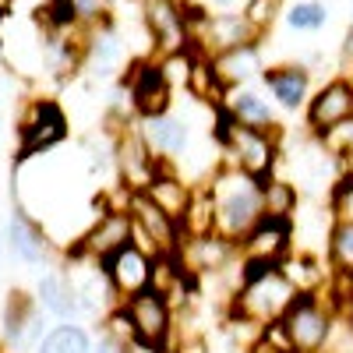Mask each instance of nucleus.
<instances>
[{
    "label": "nucleus",
    "mask_w": 353,
    "mask_h": 353,
    "mask_svg": "<svg viewBox=\"0 0 353 353\" xmlns=\"http://www.w3.org/2000/svg\"><path fill=\"white\" fill-rule=\"evenodd\" d=\"M46 321L36 304V293H25L18 286L8 290L4 307H0V346L18 353V350H36L46 336Z\"/></svg>",
    "instance_id": "15"
},
{
    "label": "nucleus",
    "mask_w": 353,
    "mask_h": 353,
    "mask_svg": "<svg viewBox=\"0 0 353 353\" xmlns=\"http://www.w3.org/2000/svg\"><path fill=\"white\" fill-rule=\"evenodd\" d=\"M325 145L339 156V163H343V170H350L353 173V121L346 124V128H339L332 138H325Z\"/></svg>",
    "instance_id": "31"
},
{
    "label": "nucleus",
    "mask_w": 353,
    "mask_h": 353,
    "mask_svg": "<svg viewBox=\"0 0 353 353\" xmlns=\"http://www.w3.org/2000/svg\"><path fill=\"white\" fill-rule=\"evenodd\" d=\"M121 81L131 96L134 117H152V113L173 110V85L163 74L159 57H141V61H134Z\"/></svg>",
    "instance_id": "18"
},
{
    "label": "nucleus",
    "mask_w": 353,
    "mask_h": 353,
    "mask_svg": "<svg viewBox=\"0 0 353 353\" xmlns=\"http://www.w3.org/2000/svg\"><path fill=\"white\" fill-rule=\"evenodd\" d=\"M339 329V311L332 301V283L321 290H304L286 307V314L261 336L283 353H329Z\"/></svg>",
    "instance_id": "1"
},
{
    "label": "nucleus",
    "mask_w": 353,
    "mask_h": 353,
    "mask_svg": "<svg viewBox=\"0 0 353 353\" xmlns=\"http://www.w3.org/2000/svg\"><path fill=\"white\" fill-rule=\"evenodd\" d=\"M261 201H265V216H276V219H297L301 201H304V191H301V188L279 170L276 176H269V181L261 184Z\"/></svg>",
    "instance_id": "26"
},
{
    "label": "nucleus",
    "mask_w": 353,
    "mask_h": 353,
    "mask_svg": "<svg viewBox=\"0 0 353 353\" xmlns=\"http://www.w3.org/2000/svg\"><path fill=\"white\" fill-rule=\"evenodd\" d=\"M297 283L286 276L283 265H244L241 286L226 301L223 318L244 321V325L265 332L286 314V307L297 301Z\"/></svg>",
    "instance_id": "3"
},
{
    "label": "nucleus",
    "mask_w": 353,
    "mask_h": 353,
    "mask_svg": "<svg viewBox=\"0 0 353 353\" xmlns=\"http://www.w3.org/2000/svg\"><path fill=\"white\" fill-rule=\"evenodd\" d=\"M141 21L152 43V57H173L191 50L188 0H141Z\"/></svg>",
    "instance_id": "12"
},
{
    "label": "nucleus",
    "mask_w": 353,
    "mask_h": 353,
    "mask_svg": "<svg viewBox=\"0 0 353 353\" xmlns=\"http://www.w3.org/2000/svg\"><path fill=\"white\" fill-rule=\"evenodd\" d=\"M176 261H181V269L201 286L209 279H219V276H230L241 269V248L237 241L223 237V233L209 230V233H191V237H184V248L181 254H176Z\"/></svg>",
    "instance_id": "8"
},
{
    "label": "nucleus",
    "mask_w": 353,
    "mask_h": 353,
    "mask_svg": "<svg viewBox=\"0 0 353 353\" xmlns=\"http://www.w3.org/2000/svg\"><path fill=\"white\" fill-rule=\"evenodd\" d=\"M4 244L21 265H28V269H50L57 261V254H61V248L50 237L46 223L36 219L25 205H14L11 209L8 226H4Z\"/></svg>",
    "instance_id": "13"
},
{
    "label": "nucleus",
    "mask_w": 353,
    "mask_h": 353,
    "mask_svg": "<svg viewBox=\"0 0 353 353\" xmlns=\"http://www.w3.org/2000/svg\"><path fill=\"white\" fill-rule=\"evenodd\" d=\"M92 353H141V350H138V346H124V343H113V339H106V336H96Z\"/></svg>",
    "instance_id": "33"
},
{
    "label": "nucleus",
    "mask_w": 353,
    "mask_h": 353,
    "mask_svg": "<svg viewBox=\"0 0 353 353\" xmlns=\"http://www.w3.org/2000/svg\"><path fill=\"white\" fill-rule=\"evenodd\" d=\"M128 212H131V223H134V241L145 251H152L156 258H176L181 254L184 226L176 223L173 216H166L145 191L128 198Z\"/></svg>",
    "instance_id": "11"
},
{
    "label": "nucleus",
    "mask_w": 353,
    "mask_h": 353,
    "mask_svg": "<svg viewBox=\"0 0 353 353\" xmlns=\"http://www.w3.org/2000/svg\"><path fill=\"white\" fill-rule=\"evenodd\" d=\"M325 209H329L332 219H353V173H350V170H343L339 181L329 188Z\"/></svg>",
    "instance_id": "29"
},
{
    "label": "nucleus",
    "mask_w": 353,
    "mask_h": 353,
    "mask_svg": "<svg viewBox=\"0 0 353 353\" xmlns=\"http://www.w3.org/2000/svg\"><path fill=\"white\" fill-rule=\"evenodd\" d=\"M0 134H4V106H0Z\"/></svg>",
    "instance_id": "36"
},
{
    "label": "nucleus",
    "mask_w": 353,
    "mask_h": 353,
    "mask_svg": "<svg viewBox=\"0 0 353 353\" xmlns=\"http://www.w3.org/2000/svg\"><path fill=\"white\" fill-rule=\"evenodd\" d=\"M329 272L336 283L353 279V219H332L325 233V248H321Z\"/></svg>",
    "instance_id": "25"
},
{
    "label": "nucleus",
    "mask_w": 353,
    "mask_h": 353,
    "mask_svg": "<svg viewBox=\"0 0 353 353\" xmlns=\"http://www.w3.org/2000/svg\"><path fill=\"white\" fill-rule=\"evenodd\" d=\"M339 64H343V74H346V71H353V21L346 25L343 43H339Z\"/></svg>",
    "instance_id": "32"
},
{
    "label": "nucleus",
    "mask_w": 353,
    "mask_h": 353,
    "mask_svg": "<svg viewBox=\"0 0 353 353\" xmlns=\"http://www.w3.org/2000/svg\"><path fill=\"white\" fill-rule=\"evenodd\" d=\"M350 121H353V78L336 74L311 92V99L304 106V128L311 138L325 141Z\"/></svg>",
    "instance_id": "10"
},
{
    "label": "nucleus",
    "mask_w": 353,
    "mask_h": 353,
    "mask_svg": "<svg viewBox=\"0 0 353 353\" xmlns=\"http://www.w3.org/2000/svg\"><path fill=\"white\" fill-rule=\"evenodd\" d=\"M145 194H149L166 216H173L176 223L184 226V216H188L191 201H194V194H198V184H191L176 166H163L159 176L149 184V191H145Z\"/></svg>",
    "instance_id": "24"
},
{
    "label": "nucleus",
    "mask_w": 353,
    "mask_h": 353,
    "mask_svg": "<svg viewBox=\"0 0 353 353\" xmlns=\"http://www.w3.org/2000/svg\"><path fill=\"white\" fill-rule=\"evenodd\" d=\"M124 64V43L117 36L113 21L96 25L85 32V71L92 78H113Z\"/></svg>",
    "instance_id": "23"
},
{
    "label": "nucleus",
    "mask_w": 353,
    "mask_h": 353,
    "mask_svg": "<svg viewBox=\"0 0 353 353\" xmlns=\"http://www.w3.org/2000/svg\"><path fill=\"white\" fill-rule=\"evenodd\" d=\"M212 145L219 152V163L241 170L258 181H269L283 170V149H286V131H261L248 128L219 106H212Z\"/></svg>",
    "instance_id": "2"
},
{
    "label": "nucleus",
    "mask_w": 353,
    "mask_h": 353,
    "mask_svg": "<svg viewBox=\"0 0 353 353\" xmlns=\"http://www.w3.org/2000/svg\"><path fill=\"white\" fill-rule=\"evenodd\" d=\"M68 138V113L57 99H28L18 117V163L53 152Z\"/></svg>",
    "instance_id": "7"
},
{
    "label": "nucleus",
    "mask_w": 353,
    "mask_h": 353,
    "mask_svg": "<svg viewBox=\"0 0 353 353\" xmlns=\"http://www.w3.org/2000/svg\"><path fill=\"white\" fill-rule=\"evenodd\" d=\"M212 68V78L219 81V88H241V85H251V81H261L265 74V46L261 43H244V46H233V50H223L216 57H205Z\"/></svg>",
    "instance_id": "20"
},
{
    "label": "nucleus",
    "mask_w": 353,
    "mask_h": 353,
    "mask_svg": "<svg viewBox=\"0 0 353 353\" xmlns=\"http://www.w3.org/2000/svg\"><path fill=\"white\" fill-rule=\"evenodd\" d=\"M134 128L156 159L181 170V163L191 152V121L184 113L166 110V113H152V117H138Z\"/></svg>",
    "instance_id": "17"
},
{
    "label": "nucleus",
    "mask_w": 353,
    "mask_h": 353,
    "mask_svg": "<svg viewBox=\"0 0 353 353\" xmlns=\"http://www.w3.org/2000/svg\"><path fill=\"white\" fill-rule=\"evenodd\" d=\"M290 32H321L329 25V8L321 0H293L283 11Z\"/></svg>",
    "instance_id": "28"
},
{
    "label": "nucleus",
    "mask_w": 353,
    "mask_h": 353,
    "mask_svg": "<svg viewBox=\"0 0 353 353\" xmlns=\"http://www.w3.org/2000/svg\"><path fill=\"white\" fill-rule=\"evenodd\" d=\"M261 184L265 181H258V176H248L241 170L219 163L201 181L205 194H209V201H212V230L241 244L244 233L265 216Z\"/></svg>",
    "instance_id": "4"
},
{
    "label": "nucleus",
    "mask_w": 353,
    "mask_h": 353,
    "mask_svg": "<svg viewBox=\"0 0 353 353\" xmlns=\"http://www.w3.org/2000/svg\"><path fill=\"white\" fill-rule=\"evenodd\" d=\"M110 138H113V176L128 194L149 191V184L159 176V170L170 166L149 152V145L141 141L134 121L124 128H110Z\"/></svg>",
    "instance_id": "9"
},
{
    "label": "nucleus",
    "mask_w": 353,
    "mask_h": 353,
    "mask_svg": "<svg viewBox=\"0 0 353 353\" xmlns=\"http://www.w3.org/2000/svg\"><path fill=\"white\" fill-rule=\"evenodd\" d=\"M131 241H134L131 212L124 209V205H113L106 194H99L92 219H88V226L78 233V241H71V248H64V254H71V258H88V261L103 265L110 254H117L121 248H128Z\"/></svg>",
    "instance_id": "5"
},
{
    "label": "nucleus",
    "mask_w": 353,
    "mask_h": 353,
    "mask_svg": "<svg viewBox=\"0 0 353 353\" xmlns=\"http://www.w3.org/2000/svg\"><path fill=\"white\" fill-rule=\"evenodd\" d=\"M350 78H353V74H350Z\"/></svg>",
    "instance_id": "38"
},
{
    "label": "nucleus",
    "mask_w": 353,
    "mask_h": 353,
    "mask_svg": "<svg viewBox=\"0 0 353 353\" xmlns=\"http://www.w3.org/2000/svg\"><path fill=\"white\" fill-rule=\"evenodd\" d=\"M279 11H283V0H248V4H244V18L258 28L261 39L269 36V28L279 18Z\"/></svg>",
    "instance_id": "30"
},
{
    "label": "nucleus",
    "mask_w": 353,
    "mask_h": 353,
    "mask_svg": "<svg viewBox=\"0 0 353 353\" xmlns=\"http://www.w3.org/2000/svg\"><path fill=\"white\" fill-rule=\"evenodd\" d=\"M212 4H216V8H230V4H233V0H212Z\"/></svg>",
    "instance_id": "35"
},
{
    "label": "nucleus",
    "mask_w": 353,
    "mask_h": 353,
    "mask_svg": "<svg viewBox=\"0 0 353 353\" xmlns=\"http://www.w3.org/2000/svg\"><path fill=\"white\" fill-rule=\"evenodd\" d=\"M0 25H4V8H0Z\"/></svg>",
    "instance_id": "37"
},
{
    "label": "nucleus",
    "mask_w": 353,
    "mask_h": 353,
    "mask_svg": "<svg viewBox=\"0 0 353 353\" xmlns=\"http://www.w3.org/2000/svg\"><path fill=\"white\" fill-rule=\"evenodd\" d=\"M261 88L279 106V113H304V106L314 92V74L307 71L304 61L269 64L265 74H261Z\"/></svg>",
    "instance_id": "19"
},
{
    "label": "nucleus",
    "mask_w": 353,
    "mask_h": 353,
    "mask_svg": "<svg viewBox=\"0 0 353 353\" xmlns=\"http://www.w3.org/2000/svg\"><path fill=\"white\" fill-rule=\"evenodd\" d=\"M237 248L244 265H283L297 251V226H293V219L261 216L241 237Z\"/></svg>",
    "instance_id": "16"
},
{
    "label": "nucleus",
    "mask_w": 353,
    "mask_h": 353,
    "mask_svg": "<svg viewBox=\"0 0 353 353\" xmlns=\"http://www.w3.org/2000/svg\"><path fill=\"white\" fill-rule=\"evenodd\" d=\"M121 311L131 321V332H134L138 346L159 350V353L173 350V343H176V304H173L170 293L152 286V290L138 293V297L124 301Z\"/></svg>",
    "instance_id": "6"
},
{
    "label": "nucleus",
    "mask_w": 353,
    "mask_h": 353,
    "mask_svg": "<svg viewBox=\"0 0 353 353\" xmlns=\"http://www.w3.org/2000/svg\"><path fill=\"white\" fill-rule=\"evenodd\" d=\"M99 269L110 283V293H113L117 304H124V301H131V297H138V293L156 286V254L145 251L138 241H131L128 248L110 254Z\"/></svg>",
    "instance_id": "14"
},
{
    "label": "nucleus",
    "mask_w": 353,
    "mask_h": 353,
    "mask_svg": "<svg viewBox=\"0 0 353 353\" xmlns=\"http://www.w3.org/2000/svg\"><path fill=\"white\" fill-rule=\"evenodd\" d=\"M219 110H226L233 121H241L248 128H261V131H286L279 106L269 99V92H261L254 85H241V88H226Z\"/></svg>",
    "instance_id": "21"
},
{
    "label": "nucleus",
    "mask_w": 353,
    "mask_h": 353,
    "mask_svg": "<svg viewBox=\"0 0 353 353\" xmlns=\"http://www.w3.org/2000/svg\"><path fill=\"white\" fill-rule=\"evenodd\" d=\"M92 346H96V336L81 321H57V325L46 329V336L39 339L32 353H92Z\"/></svg>",
    "instance_id": "27"
},
{
    "label": "nucleus",
    "mask_w": 353,
    "mask_h": 353,
    "mask_svg": "<svg viewBox=\"0 0 353 353\" xmlns=\"http://www.w3.org/2000/svg\"><path fill=\"white\" fill-rule=\"evenodd\" d=\"M4 248L8 244H4V237H0V269H4Z\"/></svg>",
    "instance_id": "34"
},
{
    "label": "nucleus",
    "mask_w": 353,
    "mask_h": 353,
    "mask_svg": "<svg viewBox=\"0 0 353 353\" xmlns=\"http://www.w3.org/2000/svg\"><path fill=\"white\" fill-rule=\"evenodd\" d=\"M36 304L43 314L53 321H81V304H78V290L74 279L64 265H50V269L36 279Z\"/></svg>",
    "instance_id": "22"
}]
</instances>
